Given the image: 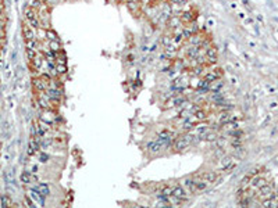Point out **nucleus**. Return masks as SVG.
<instances>
[{
  "instance_id": "f257e3e1",
  "label": "nucleus",
  "mask_w": 278,
  "mask_h": 208,
  "mask_svg": "<svg viewBox=\"0 0 278 208\" xmlns=\"http://www.w3.org/2000/svg\"><path fill=\"white\" fill-rule=\"evenodd\" d=\"M196 11L195 10H185V11H182L181 13V15L178 17L179 18V21H181V24H191V22H193L195 19H196Z\"/></svg>"
},
{
  "instance_id": "f03ea898",
  "label": "nucleus",
  "mask_w": 278,
  "mask_h": 208,
  "mask_svg": "<svg viewBox=\"0 0 278 208\" xmlns=\"http://www.w3.org/2000/svg\"><path fill=\"white\" fill-rule=\"evenodd\" d=\"M32 88L35 90V93H40V92L47 90V83L43 82L40 76H33L32 78Z\"/></svg>"
},
{
  "instance_id": "7ed1b4c3",
  "label": "nucleus",
  "mask_w": 278,
  "mask_h": 208,
  "mask_svg": "<svg viewBox=\"0 0 278 208\" xmlns=\"http://www.w3.org/2000/svg\"><path fill=\"white\" fill-rule=\"evenodd\" d=\"M22 35H24L25 40H32V39H36V29L32 28L31 25H28L27 22L24 21L22 24ZM38 40V39H36Z\"/></svg>"
},
{
  "instance_id": "20e7f679",
  "label": "nucleus",
  "mask_w": 278,
  "mask_h": 208,
  "mask_svg": "<svg viewBox=\"0 0 278 208\" xmlns=\"http://www.w3.org/2000/svg\"><path fill=\"white\" fill-rule=\"evenodd\" d=\"M259 196L261 197V198H271V197H274L275 196V193H274V190H272V186L271 185H264V186H261L260 189H259Z\"/></svg>"
},
{
  "instance_id": "39448f33",
  "label": "nucleus",
  "mask_w": 278,
  "mask_h": 208,
  "mask_svg": "<svg viewBox=\"0 0 278 208\" xmlns=\"http://www.w3.org/2000/svg\"><path fill=\"white\" fill-rule=\"evenodd\" d=\"M172 196L183 201V200L188 198V191H186V189H183L182 186L177 185V186H174V187H172Z\"/></svg>"
},
{
  "instance_id": "423d86ee",
  "label": "nucleus",
  "mask_w": 278,
  "mask_h": 208,
  "mask_svg": "<svg viewBox=\"0 0 278 208\" xmlns=\"http://www.w3.org/2000/svg\"><path fill=\"white\" fill-rule=\"evenodd\" d=\"M182 185L189 193H196V179H192V177H186V179L182 180Z\"/></svg>"
},
{
  "instance_id": "0eeeda50",
  "label": "nucleus",
  "mask_w": 278,
  "mask_h": 208,
  "mask_svg": "<svg viewBox=\"0 0 278 208\" xmlns=\"http://www.w3.org/2000/svg\"><path fill=\"white\" fill-rule=\"evenodd\" d=\"M202 180H204L206 183H214L217 180V177H218V175H217V172H214V171H207V172H204V173H202Z\"/></svg>"
},
{
  "instance_id": "6e6552de",
  "label": "nucleus",
  "mask_w": 278,
  "mask_h": 208,
  "mask_svg": "<svg viewBox=\"0 0 278 208\" xmlns=\"http://www.w3.org/2000/svg\"><path fill=\"white\" fill-rule=\"evenodd\" d=\"M146 149L149 150L150 153H153V154H157V153H160L161 150L164 149V147L161 146V144L158 143L157 140H154V141H149V143L146 144Z\"/></svg>"
},
{
  "instance_id": "1a4fd4ad",
  "label": "nucleus",
  "mask_w": 278,
  "mask_h": 208,
  "mask_svg": "<svg viewBox=\"0 0 278 208\" xmlns=\"http://www.w3.org/2000/svg\"><path fill=\"white\" fill-rule=\"evenodd\" d=\"M32 189H35V190L38 191L39 194H42L43 197L50 196V189H49V186H47L46 183H38V185H36L35 187H32Z\"/></svg>"
},
{
  "instance_id": "9d476101",
  "label": "nucleus",
  "mask_w": 278,
  "mask_h": 208,
  "mask_svg": "<svg viewBox=\"0 0 278 208\" xmlns=\"http://www.w3.org/2000/svg\"><path fill=\"white\" fill-rule=\"evenodd\" d=\"M263 208H278V197L274 196L271 198H264Z\"/></svg>"
},
{
  "instance_id": "9b49d317",
  "label": "nucleus",
  "mask_w": 278,
  "mask_h": 208,
  "mask_svg": "<svg viewBox=\"0 0 278 208\" xmlns=\"http://www.w3.org/2000/svg\"><path fill=\"white\" fill-rule=\"evenodd\" d=\"M47 47H49V51L52 53H58V51H63V46H61V42L60 40H52L47 43Z\"/></svg>"
},
{
  "instance_id": "f8f14e48",
  "label": "nucleus",
  "mask_w": 278,
  "mask_h": 208,
  "mask_svg": "<svg viewBox=\"0 0 278 208\" xmlns=\"http://www.w3.org/2000/svg\"><path fill=\"white\" fill-rule=\"evenodd\" d=\"M267 183V180L264 179L263 176H253L252 180H250V185H252V187L255 189H260L261 186H264Z\"/></svg>"
},
{
  "instance_id": "ddd939ff",
  "label": "nucleus",
  "mask_w": 278,
  "mask_h": 208,
  "mask_svg": "<svg viewBox=\"0 0 278 208\" xmlns=\"http://www.w3.org/2000/svg\"><path fill=\"white\" fill-rule=\"evenodd\" d=\"M29 194H31V197H32V198L35 200V201L38 202L39 205H40V207H44V197L42 196V194H39L38 191L35 190V189H31Z\"/></svg>"
},
{
  "instance_id": "4468645a",
  "label": "nucleus",
  "mask_w": 278,
  "mask_h": 208,
  "mask_svg": "<svg viewBox=\"0 0 278 208\" xmlns=\"http://www.w3.org/2000/svg\"><path fill=\"white\" fill-rule=\"evenodd\" d=\"M33 179H35V177L32 176V173H31L29 171H24L21 173V176H19V180H21L22 183H25V185H29Z\"/></svg>"
},
{
  "instance_id": "2eb2a0df",
  "label": "nucleus",
  "mask_w": 278,
  "mask_h": 208,
  "mask_svg": "<svg viewBox=\"0 0 278 208\" xmlns=\"http://www.w3.org/2000/svg\"><path fill=\"white\" fill-rule=\"evenodd\" d=\"M54 57H56V64H61V65H65L67 64V60H65V54L63 51H58V53H54Z\"/></svg>"
},
{
  "instance_id": "dca6fc26",
  "label": "nucleus",
  "mask_w": 278,
  "mask_h": 208,
  "mask_svg": "<svg viewBox=\"0 0 278 208\" xmlns=\"http://www.w3.org/2000/svg\"><path fill=\"white\" fill-rule=\"evenodd\" d=\"M0 205H2V208H11V200L7 194H3L0 197Z\"/></svg>"
},
{
  "instance_id": "f3484780",
  "label": "nucleus",
  "mask_w": 278,
  "mask_h": 208,
  "mask_svg": "<svg viewBox=\"0 0 278 208\" xmlns=\"http://www.w3.org/2000/svg\"><path fill=\"white\" fill-rule=\"evenodd\" d=\"M208 132V126L207 125H199V126L195 128V135L196 136H203Z\"/></svg>"
},
{
  "instance_id": "a211bd4d",
  "label": "nucleus",
  "mask_w": 278,
  "mask_h": 208,
  "mask_svg": "<svg viewBox=\"0 0 278 208\" xmlns=\"http://www.w3.org/2000/svg\"><path fill=\"white\" fill-rule=\"evenodd\" d=\"M193 116H195V119H196V121H204V119L207 118V114H206L203 110L197 108V110L193 112Z\"/></svg>"
},
{
  "instance_id": "6ab92c4d",
  "label": "nucleus",
  "mask_w": 278,
  "mask_h": 208,
  "mask_svg": "<svg viewBox=\"0 0 278 208\" xmlns=\"http://www.w3.org/2000/svg\"><path fill=\"white\" fill-rule=\"evenodd\" d=\"M231 119H232V116H231V114L230 112H221L218 115V122L220 124H227V122H230Z\"/></svg>"
},
{
  "instance_id": "aec40b11",
  "label": "nucleus",
  "mask_w": 278,
  "mask_h": 208,
  "mask_svg": "<svg viewBox=\"0 0 278 208\" xmlns=\"http://www.w3.org/2000/svg\"><path fill=\"white\" fill-rule=\"evenodd\" d=\"M46 39L49 42H52V40H60V39H58V35L53 29H46Z\"/></svg>"
},
{
  "instance_id": "412c9836",
  "label": "nucleus",
  "mask_w": 278,
  "mask_h": 208,
  "mask_svg": "<svg viewBox=\"0 0 278 208\" xmlns=\"http://www.w3.org/2000/svg\"><path fill=\"white\" fill-rule=\"evenodd\" d=\"M56 68V72H57V75H63L67 72V67L65 65H61V64H56L54 65Z\"/></svg>"
},
{
  "instance_id": "4be33fe9",
  "label": "nucleus",
  "mask_w": 278,
  "mask_h": 208,
  "mask_svg": "<svg viewBox=\"0 0 278 208\" xmlns=\"http://www.w3.org/2000/svg\"><path fill=\"white\" fill-rule=\"evenodd\" d=\"M38 50H33V49H27V57L29 61H32L33 58L36 57V54H38Z\"/></svg>"
},
{
  "instance_id": "5701e85b",
  "label": "nucleus",
  "mask_w": 278,
  "mask_h": 208,
  "mask_svg": "<svg viewBox=\"0 0 278 208\" xmlns=\"http://www.w3.org/2000/svg\"><path fill=\"white\" fill-rule=\"evenodd\" d=\"M207 187V183L204 182V180H196V190L197 191H202V190H204V189Z\"/></svg>"
},
{
  "instance_id": "b1692460",
  "label": "nucleus",
  "mask_w": 278,
  "mask_h": 208,
  "mask_svg": "<svg viewBox=\"0 0 278 208\" xmlns=\"http://www.w3.org/2000/svg\"><path fill=\"white\" fill-rule=\"evenodd\" d=\"M182 101H183L182 97H174V99H171V101H170V105H178Z\"/></svg>"
},
{
  "instance_id": "393cba45",
  "label": "nucleus",
  "mask_w": 278,
  "mask_h": 208,
  "mask_svg": "<svg viewBox=\"0 0 278 208\" xmlns=\"http://www.w3.org/2000/svg\"><path fill=\"white\" fill-rule=\"evenodd\" d=\"M25 204H27V207H28V208H36L35 202H33L32 200L29 198V197H25Z\"/></svg>"
},
{
  "instance_id": "a878e982",
  "label": "nucleus",
  "mask_w": 278,
  "mask_h": 208,
  "mask_svg": "<svg viewBox=\"0 0 278 208\" xmlns=\"http://www.w3.org/2000/svg\"><path fill=\"white\" fill-rule=\"evenodd\" d=\"M47 160H49V155L44 154V153H40V155H39V161H40V162H47Z\"/></svg>"
},
{
  "instance_id": "bb28decb",
  "label": "nucleus",
  "mask_w": 278,
  "mask_h": 208,
  "mask_svg": "<svg viewBox=\"0 0 278 208\" xmlns=\"http://www.w3.org/2000/svg\"><path fill=\"white\" fill-rule=\"evenodd\" d=\"M230 162H232V160H231L230 157H225V158H222V161H221V165H222V168H224L225 165H228Z\"/></svg>"
},
{
  "instance_id": "cd10ccee",
  "label": "nucleus",
  "mask_w": 278,
  "mask_h": 208,
  "mask_svg": "<svg viewBox=\"0 0 278 208\" xmlns=\"http://www.w3.org/2000/svg\"><path fill=\"white\" fill-rule=\"evenodd\" d=\"M185 2H186V0H170V3H171V4H179V6L185 4Z\"/></svg>"
},
{
  "instance_id": "c85d7f7f",
  "label": "nucleus",
  "mask_w": 278,
  "mask_h": 208,
  "mask_svg": "<svg viewBox=\"0 0 278 208\" xmlns=\"http://www.w3.org/2000/svg\"><path fill=\"white\" fill-rule=\"evenodd\" d=\"M250 180H252V176H250V175H247V176H245L243 179H242V185H247Z\"/></svg>"
},
{
  "instance_id": "c756f323",
  "label": "nucleus",
  "mask_w": 278,
  "mask_h": 208,
  "mask_svg": "<svg viewBox=\"0 0 278 208\" xmlns=\"http://www.w3.org/2000/svg\"><path fill=\"white\" fill-rule=\"evenodd\" d=\"M270 108H278V101H271V103H270Z\"/></svg>"
},
{
  "instance_id": "7c9ffc66",
  "label": "nucleus",
  "mask_w": 278,
  "mask_h": 208,
  "mask_svg": "<svg viewBox=\"0 0 278 208\" xmlns=\"http://www.w3.org/2000/svg\"><path fill=\"white\" fill-rule=\"evenodd\" d=\"M38 172V165H33L32 166V171H31V173H36Z\"/></svg>"
},
{
  "instance_id": "2f4dec72",
  "label": "nucleus",
  "mask_w": 278,
  "mask_h": 208,
  "mask_svg": "<svg viewBox=\"0 0 278 208\" xmlns=\"http://www.w3.org/2000/svg\"><path fill=\"white\" fill-rule=\"evenodd\" d=\"M133 208H152V207H146V205H136V207Z\"/></svg>"
}]
</instances>
